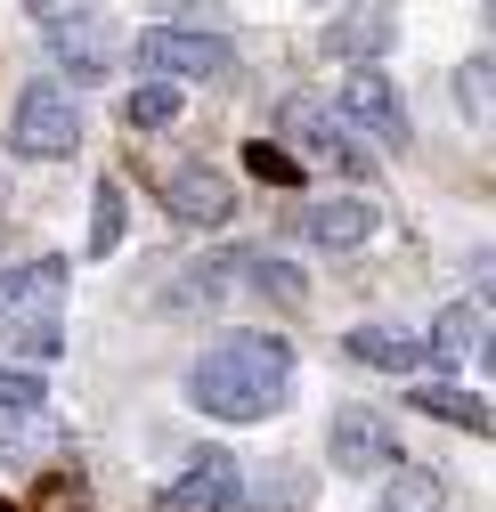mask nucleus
<instances>
[{
    "instance_id": "obj_1",
    "label": "nucleus",
    "mask_w": 496,
    "mask_h": 512,
    "mask_svg": "<svg viewBox=\"0 0 496 512\" xmlns=\"http://www.w3.org/2000/svg\"><path fill=\"white\" fill-rule=\"evenodd\" d=\"M293 399V342L285 334H220L188 366V407L212 423H269Z\"/></svg>"
},
{
    "instance_id": "obj_2",
    "label": "nucleus",
    "mask_w": 496,
    "mask_h": 512,
    "mask_svg": "<svg viewBox=\"0 0 496 512\" xmlns=\"http://www.w3.org/2000/svg\"><path fill=\"white\" fill-rule=\"evenodd\" d=\"M131 66L147 82H228L236 74V49L220 33H196V25H155V33H139Z\"/></svg>"
},
{
    "instance_id": "obj_3",
    "label": "nucleus",
    "mask_w": 496,
    "mask_h": 512,
    "mask_svg": "<svg viewBox=\"0 0 496 512\" xmlns=\"http://www.w3.org/2000/svg\"><path fill=\"white\" fill-rule=\"evenodd\" d=\"M41 41H49L57 74H66L74 90L106 82V74H114V57H122V33H114L106 9H49V17H41Z\"/></svg>"
},
{
    "instance_id": "obj_4",
    "label": "nucleus",
    "mask_w": 496,
    "mask_h": 512,
    "mask_svg": "<svg viewBox=\"0 0 496 512\" xmlns=\"http://www.w3.org/2000/svg\"><path fill=\"white\" fill-rule=\"evenodd\" d=\"M9 147L25 163H57V155H74L82 147V98L74 90H57V82H33L9 114Z\"/></svg>"
},
{
    "instance_id": "obj_5",
    "label": "nucleus",
    "mask_w": 496,
    "mask_h": 512,
    "mask_svg": "<svg viewBox=\"0 0 496 512\" xmlns=\"http://www.w3.org/2000/svg\"><path fill=\"white\" fill-rule=\"evenodd\" d=\"M277 139H285L301 163H318V171H342V179L366 171V147L350 139V122H342L334 106H318V98H285V106H277Z\"/></svg>"
},
{
    "instance_id": "obj_6",
    "label": "nucleus",
    "mask_w": 496,
    "mask_h": 512,
    "mask_svg": "<svg viewBox=\"0 0 496 512\" xmlns=\"http://www.w3.org/2000/svg\"><path fill=\"white\" fill-rule=\"evenodd\" d=\"M326 464H334V472H350V480L399 472L407 456H399L391 415H375V407H342V415H334V431H326Z\"/></svg>"
},
{
    "instance_id": "obj_7",
    "label": "nucleus",
    "mask_w": 496,
    "mask_h": 512,
    "mask_svg": "<svg viewBox=\"0 0 496 512\" xmlns=\"http://www.w3.org/2000/svg\"><path fill=\"white\" fill-rule=\"evenodd\" d=\"M163 512H244V464L228 447H196V456L171 472Z\"/></svg>"
},
{
    "instance_id": "obj_8",
    "label": "nucleus",
    "mask_w": 496,
    "mask_h": 512,
    "mask_svg": "<svg viewBox=\"0 0 496 512\" xmlns=\"http://www.w3.org/2000/svg\"><path fill=\"white\" fill-rule=\"evenodd\" d=\"M350 131H366V139H383V147H407V106H399V90H391V74L383 66H350V82H342V106H334Z\"/></svg>"
},
{
    "instance_id": "obj_9",
    "label": "nucleus",
    "mask_w": 496,
    "mask_h": 512,
    "mask_svg": "<svg viewBox=\"0 0 496 512\" xmlns=\"http://www.w3.org/2000/svg\"><path fill=\"white\" fill-rule=\"evenodd\" d=\"M163 212H171L179 228H228V220H236V187H228L212 163H188V171L163 179Z\"/></svg>"
},
{
    "instance_id": "obj_10",
    "label": "nucleus",
    "mask_w": 496,
    "mask_h": 512,
    "mask_svg": "<svg viewBox=\"0 0 496 512\" xmlns=\"http://www.w3.org/2000/svg\"><path fill=\"white\" fill-rule=\"evenodd\" d=\"M375 228H383V204L375 196H318V204L301 212V236L318 244V252H358Z\"/></svg>"
},
{
    "instance_id": "obj_11",
    "label": "nucleus",
    "mask_w": 496,
    "mask_h": 512,
    "mask_svg": "<svg viewBox=\"0 0 496 512\" xmlns=\"http://www.w3.org/2000/svg\"><path fill=\"white\" fill-rule=\"evenodd\" d=\"M391 41H399L391 0H350V9L326 25V57H350V66H383Z\"/></svg>"
},
{
    "instance_id": "obj_12",
    "label": "nucleus",
    "mask_w": 496,
    "mask_h": 512,
    "mask_svg": "<svg viewBox=\"0 0 496 512\" xmlns=\"http://www.w3.org/2000/svg\"><path fill=\"white\" fill-rule=\"evenodd\" d=\"M33 309H66V261H17L0 269V326Z\"/></svg>"
},
{
    "instance_id": "obj_13",
    "label": "nucleus",
    "mask_w": 496,
    "mask_h": 512,
    "mask_svg": "<svg viewBox=\"0 0 496 512\" xmlns=\"http://www.w3.org/2000/svg\"><path fill=\"white\" fill-rule=\"evenodd\" d=\"M342 350L358 366H375V374H415L423 366V334H399V326H350Z\"/></svg>"
},
{
    "instance_id": "obj_14",
    "label": "nucleus",
    "mask_w": 496,
    "mask_h": 512,
    "mask_svg": "<svg viewBox=\"0 0 496 512\" xmlns=\"http://www.w3.org/2000/svg\"><path fill=\"white\" fill-rule=\"evenodd\" d=\"M415 407H423L431 423H456V431H480V439H496V407H480L472 391H456V382H423V391H415Z\"/></svg>"
},
{
    "instance_id": "obj_15",
    "label": "nucleus",
    "mask_w": 496,
    "mask_h": 512,
    "mask_svg": "<svg viewBox=\"0 0 496 512\" xmlns=\"http://www.w3.org/2000/svg\"><path fill=\"white\" fill-rule=\"evenodd\" d=\"M472 350H480V309H472V301H448L440 317H431V334H423V358L456 366V358H472Z\"/></svg>"
},
{
    "instance_id": "obj_16",
    "label": "nucleus",
    "mask_w": 496,
    "mask_h": 512,
    "mask_svg": "<svg viewBox=\"0 0 496 512\" xmlns=\"http://www.w3.org/2000/svg\"><path fill=\"white\" fill-rule=\"evenodd\" d=\"M9 358H25V366H49L57 350H66V326H57V309H33V317H9Z\"/></svg>"
},
{
    "instance_id": "obj_17",
    "label": "nucleus",
    "mask_w": 496,
    "mask_h": 512,
    "mask_svg": "<svg viewBox=\"0 0 496 512\" xmlns=\"http://www.w3.org/2000/svg\"><path fill=\"white\" fill-rule=\"evenodd\" d=\"M122 122H131V131H163V122H179V82H139L131 98H122Z\"/></svg>"
},
{
    "instance_id": "obj_18",
    "label": "nucleus",
    "mask_w": 496,
    "mask_h": 512,
    "mask_svg": "<svg viewBox=\"0 0 496 512\" xmlns=\"http://www.w3.org/2000/svg\"><path fill=\"white\" fill-rule=\"evenodd\" d=\"M122 228H131V204H122L114 179H98V196H90V252H98V261L122 244Z\"/></svg>"
},
{
    "instance_id": "obj_19",
    "label": "nucleus",
    "mask_w": 496,
    "mask_h": 512,
    "mask_svg": "<svg viewBox=\"0 0 496 512\" xmlns=\"http://www.w3.org/2000/svg\"><path fill=\"white\" fill-rule=\"evenodd\" d=\"M41 423V382L25 366H0V431H25Z\"/></svg>"
},
{
    "instance_id": "obj_20",
    "label": "nucleus",
    "mask_w": 496,
    "mask_h": 512,
    "mask_svg": "<svg viewBox=\"0 0 496 512\" xmlns=\"http://www.w3.org/2000/svg\"><path fill=\"white\" fill-rule=\"evenodd\" d=\"M456 106H464V114H496V49L464 57V74H456Z\"/></svg>"
},
{
    "instance_id": "obj_21",
    "label": "nucleus",
    "mask_w": 496,
    "mask_h": 512,
    "mask_svg": "<svg viewBox=\"0 0 496 512\" xmlns=\"http://www.w3.org/2000/svg\"><path fill=\"white\" fill-rule=\"evenodd\" d=\"M375 512H440V480L431 472H391V496Z\"/></svg>"
},
{
    "instance_id": "obj_22",
    "label": "nucleus",
    "mask_w": 496,
    "mask_h": 512,
    "mask_svg": "<svg viewBox=\"0 0 496 512\" xmlns=\"http://www.w3.org/2000/svg\"><path fill=\"white\" fill-rule=\"evenodd\" d=\"M261 512H309V480H301L293 464H277V472H269V496H261Z\"/></svg>"
},
{
    "instance_id": "obj_23",
    "label": "nucleus",
    "mask_w": 496,
    "mask_h": 512,
    "mask_svg": "<svg viewBox=\"0 0 496 512\" xmlns=\"http://www.w3.org/2000/svg\"><path fill=\"white\" fill-rule=\"evenodd\" d=\"M253 171H261V179H293V163H285L277 147H253Z\"/></svg>"
},
{
    "instance_id": "obj_24",
    "label": "nucleus",
    "mask_w": 496,
    "mask_h": 512,
    "mask_svg": "<svg viewBox=\"0 0 496 512\" xmlns=\"http://www.w3.org/2000/svg\"><path fill=\"white\" fill-rule=\"evenodd\" d=\"M472 285H480V301H496V252H480V261H472Z\"/></svg>"
},
{
    "instance_id": "obj_25",
    "label": "nucleus",
    "mask_w": 496,
    "mask_h": 512,
    "mask_svg": "<svg viewBox=\"0 0 496 512\" xmlns=\"http://www.w3.org/2000/svg\"><path fill=\"white\" fill-rule=\"evenodd\" d=\"M480 358H488V374H496V334H488V342H480Z\"/></svg>"
},
{
    "instance_id": "obj_26",
    "label": "nucleus",
    "mask_w": 496,
    "mask_h": 512,
    "mask_svg": "<svg viewBox=\"0 0 496 512\" xmlns=\"http://www.w3.org/2000/svg\"><path fill=\"white\" fill-rule=\"evenodd\" d=\"M25 9H33V17H49V9H57V0H25Z\"/></svg>"
}]
</instances>
